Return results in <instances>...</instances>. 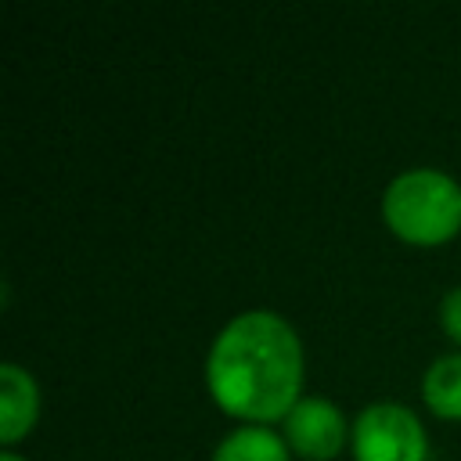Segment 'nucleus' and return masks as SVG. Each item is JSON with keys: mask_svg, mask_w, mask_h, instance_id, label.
<instances>
[{"mask_svg": "<svg viewBox=\"0 0 461 461\" xmlns=\"http://www.w3.org/2000/svg\"><path fill=\"white\" fill-rule=\"evenodd\" d=\"M205 385L212 400L252 425L285 421L303 389V342L274 310L230 317L209 346Z\"/></svg>", "mask_w": 461, "mask_h": 461, "instance_id": "obj_1", "label": "nucleus"}, {"mask_svg": "<svg viewBox=\"0 0 461 461\" xmlns=\"http://www.w3.org/2000/svg\"><path fill=\"white\" fill-rule=\"evenodd\" d=\"M382 216L403 241L439 245L461 230V184L432 166L403 169L382 191Z\"/></svg>", "mask_w": 461, "mask_h": 461, "instance_id": "obj_2", "label": "nucleus"}, {"mask_svg": "<svg viewBox=\"0 0 461 461\" xmlns=\"http://www.w3.org/2000/svg\"><path fill=\"white\" fill-rule=\"evenodd\" d=\"M349 443L357 461H425L429 450L425 425L396 400L367 403L349 425Z\"/></svg>", "mask_w": 461, "mask_h": 461, "instance_id": "obj_3", "label": "nucleus"}, {"mask_svg": "<svg viewBox=\"0 0 461 461\" xmlns=\"http://www.w3.org/2000/svg\"><path fill=\"white\" fill-rule=\"evenodd\" d=\"M285 443L310 461H328L346 447V414L328 396H299V403L285 414L281 429Z\"/></svg>", "mask_w": 461, "mask_h": 461, "instance_id": "obj_4", "label": "nucleus"}, {"mask_svg": "<svg viewBox=\"0 0 461 461\" xmlns=\"http://www.w3.org/2000/svg\"><path fill=\"white\" fill-rule=\"evenodd\" d=\"M36 414H40L36 378L22 364L4 360L0 364V443L4 447L18 443L36 425Z\"/></svg>", "mask_w": 461, "mask_h": 461, "instance_id": "obj_5", "label": "nucleus"}, {"mask_svg": "<svg viewBox=\"0 0 461 461\" xmlns=\"http://www.w3.org/2000/svg\"><path fill=\"white\" fill-rule=\"evenodd\" d=\"M288 450L292 447L281 432L267 425H241L216 443L209 461H288Z\"/></svg>", "mask_w": 461, "mask_h": 461, "instance_id": "obj_6", "label": "nucleus"}, {"mask_svg": "<svg viewBox=\"0 0 461 461\" xmlns=\"http://www.w3.org/2000/svg\"><path fill=\"white\" fill-rule=\"evenodd\" d=\"M421 396L432 414L461 418V353H443L425 367Z\"/></svg>", "mask_w": 461, "mask_h": 461, "instance_id": "obj_7", "label": "nucleus"}, {"mask_svg": "<svg viewBox=\"0 0 461 461\" xmlns=\"http://www.w3.org/2000/svg\"><path fill=\"white\" fill-rule=\"evenodd\" d=\"M439 324L461 346V285L443 292V299H439Z\"/></svg>", "mask_w": 461, "mask_h": 461, "instance_id": "obj_8", "label": "nucleus"}, {"mask_svg": "<svg viewBox=\"0 0 461 461\" xmlns=\"http://www.w3.org/2000/svg\"><path fill=\"white\" fill-rule=\"evenodd\" d=\"M0 461H29V457H22V454H14V450H0Z\"/></svg>", "mask_w": 461, "mask_h": 461, "instance_id": "obj_9", "label": "nucleus"}]
</instances>
